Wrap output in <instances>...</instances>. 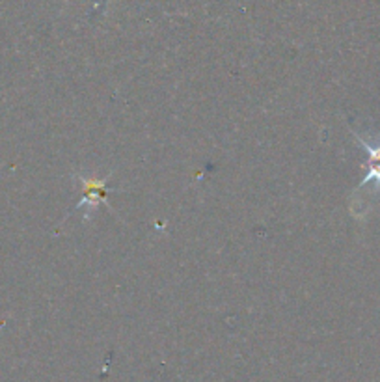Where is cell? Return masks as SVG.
Segmentation results:
<instances>
[{
	"mask_svg": "<svg viewBox=\"0 0 380 382\" xmlns=\"http://www.w3.org/2000/svg\"><path fill=\"white\" fill-rule=\"evenodd\" d=\"M80 181L84 183V198L82 201L78 203V207H82L84 203L86 205H91L96 209L99 203H101V198L104 196V183L107 181H86L84 177H80Z\"/></svg>",
	"mask_w": 380,
	"mask_h": 382,
	"instance_id": "6da1fadb",
	"label": "cell"
}]
</instances>
